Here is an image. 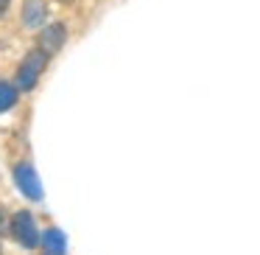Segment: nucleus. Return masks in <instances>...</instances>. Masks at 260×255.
Returning <instances> with one entry per match:
<instances>
[{
	"label": "nucleus",
	"instance_id": "1",
	"mask_svg": "<svg viewBox=\"0 0 260 255\" xmlns=\"http://www.w3.org/2000/svg\"><path fill=\"white\" fill-rule=\"evenodd\" d=\"M45 65H48V53L42 51V48L31 51L28 56H25V62L20 65V70H17V87L20 90H34V84H37V79L42 76Z\"/></svg>",
	"mask_w": 260,
	"mask_h": 255
},
{
	"label": "nucleus",
	"instance_id": "2",
	"mask_svg": "<svg viewBox=\"0 0 260 255\" xmlns=\"http://www.w3.org/2000/svg\"><path fill=\"white\" fill-rule=\"evenodd\" d=\"M12 236L23 244L25 249H34L40 244V233H37V224H34V216L28 210H20L12 221Z\"/></svg>",
	"mask_w": 260,
	"mask_h": 255
},
{
	"label": "nucleus",
	"instance_id": "3",
	"mask_svg": "<svg viewBox=\"0 0 260 255\" xmlns=\"http://www.w3.org/2000/svg\"><path fill=\"white\" fill-rule=\"evenodd\" d=\"M14 182H17V188L25 193L28 199H42V185H40V177H37V171L31 168L28 163H20L17 168H14Z\"/></svg>",
	"mask_w": 260,
	"mask_h": 255
},
{
	"label": "nucleus",
	"instance_id": "4",
	"mask_svg": "<svg viewBox=\"0 0 260 255\" xmlns=\"http://www.w3.org/2000/svg\"><path fill=\"white\" fill-rule=\"evenodd\" d=\"M64 25L62 23H53V25H48L45 31H42V37H40V48L45 53H56L59 48L64 45Z\"/></svg>",
	"mask_w": 260,
	"mask_h": 255
},
{
	"label": "nucleus",
	"instance_id": "5",
	"mask_svg": "<svg viewBox=\"0 0 260 255\" xmlns=\"http://www.w3.org/2000/svg\"><path fill=\"white\" fill-rule=\"evenodd\" d=\"M40 241H42V247H45V255H64V249H68V241H64L62 230H56V227L45 230V236H42Z\"/></svg>",
	"mask_w": 260,
	"mask_h": 255
},
{
	"label": "nucleus",
	"instance_id": "6",
	"mask_svg": "<svg viewBox=\"0 0 260 255\" xmlns=\"http://www.w3.org/2000/svg\"><path fill=\"white\" fill-rule=\"evenodd\" d=\"M23 12H25L23 14L25 25H40L42 23V12H45V3H42V0H28Z\"/></svg>",
	"mask_w": 260,
	"mask_h": 255
},
{
	"label": "nucleus",
	"instance_id": "7",
	"mask_svg": "<svg viewBox=\"0 0 260 255\" xmlns=\"http://www.w3.org/2000/svg\"><path fill=\"white\" fill-rule=\"evenodd\" d=\"M14 104H17V87L9 81H0V112H9Z\"/></svg>",
	"mask_w": 260,
	"mask_h": 255
},
{
	"label": "nucleus",
	"instance_id": "8",
	"mask_svg": "<svg viewBox=\"0 0 260 255\" xmlns=\"http://www.w3.org/2000/svg\"><path fill=\"white\" fill-rule=\"evenodd\" d=\"M6 9H9V0H0V17L6 14Z\"/></svg>",
	"mask_w": 260,
	"mask_h": 255
},
{
	"label": "nucleus",
	"instance_id": "9",
	"mask_svg": "<svg viewBox=\"0 0 260 255\" xmlns=\"http://www.w3.org/2000/svg\"><path fill=\"white\" fill-rule=\"evenodd\" d=\"M59 3H73V0H59Z\"/></svg>",
	"mask_w": 260,
	"mask_h": 255
}]
</instances>
